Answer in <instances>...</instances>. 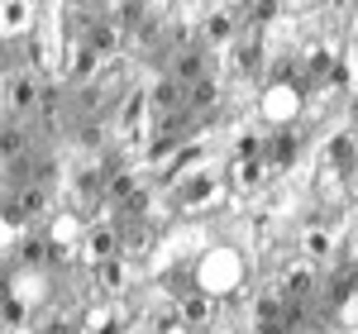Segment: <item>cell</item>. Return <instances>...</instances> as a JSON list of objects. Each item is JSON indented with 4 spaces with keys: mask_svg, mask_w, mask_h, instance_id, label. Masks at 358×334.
<instances>
[{
    "mask_svg": "<svg viewBox=\"0 0 358 334\" xmlns=\"http://www.w3.org/2000/svg\"><path fill=\"white\" fill-rule=\"evenodd\" d=\"M334 320H339L344 330H358V286L344 296V301H339V306H334Z\"/></svg>",
    "mask_w": 358,
    "mask_h": 334,
    "instance_id": "obj_28",
    "label": "cell"
},
{
    "mask_svg": "<svg viewBox=\"0 0 358 334\" xmlns=\"http://www.w3.org/2000/svg\"><path fill=\"white\" fill-rule=\"evenodd\" d=\"M301 148H306V139L296 134V129H277V134H268V153H263V163L273 167V172H287V167L301 163Z\"/></svg>",
    "mask_w": 358,
    "mask_h": 334,
    "instance_id": "obj_12",
    "label": "cell"
},
{
    "mask_svg": "<svg viewBox=\"0 0 358 334\" xmlns=\"http://www.w3.org/2000/svg\"><path fill=\"white\" fill-rule=\"evenodd\" d=\"M248 277V263L244 253L234 249V244H215L210 253H201L192 268V286L201 296H215V301H229V296H239V286Z\"/></svg>",
    "mask_w": 358,
    "mask_h": 334,
    "instance_id": "obj_1",
    "label": "cell"
},
{
    "mask_svg": "<svg viewBox=\"0 0 358 334\" xmlns=\"http://www.w3.org/2000/svg\"><path fill=\"white\" fill-rule=\"evenodd\" d=\"M344 177H349V172H339V167H330L325 158H320V172H315V196H320V201H330V205H339V201L349 196Z\"/></svg>",
    "mask_w": 358,
    "mask_h": 334,
    "instance_id": "obj_19",
    "label": "cell"
},
{
    "mask_svg": "<svg viewBox=\"0 0 358 334\" xmlns=\"http://www.w3.org/2000/svg\"><path fill=\"white\" fill-rule=\"evenodd\" d=\"M82 239H86V224L77 215H53L48 224V249H53V268L57 263H72L82 253Z\"/></svg>",
    "mask_w": 358,
    "mask_h": 334,
    "instance_id": "obj_8",
    "label": "cell"
},
{
    "mask_svg": "<svg viewBox=\"0 0 358 334\" xmlns=\"http://www.w3.org/2000/svg\"><path fill=\"white\" fill-rule=\"evenodd\" d=\"M38 20H43V10H38L34 0H5V5H0V34H5V43L34 38Z\"/></svg>",
    "mask_w": 358,
    "mask_h": 334,
    "instance_id": "obj_9",
    "label": "cell"
},
{
    "mask_svg": "<svg viewBox=\"0 0 358 334\" xmlns=\"http://www.w3.org/2000/svg\"><path fill=\"white\" fill-rule=\"evenodd\" d=\"M120 249H124V239H120V229H115V224H91V229H86V239H82V258L96 268V273H101L106 263H115Z\"/></svg>",
    "mask_w": 358,
    "mask_h": 334,
    "instance_id": "obj_10",
    "label": "cell"
},
{
    "mask_svg": "<svg viewBox=\"0 0 358 334\" xmlns=\"http://www.w3.org/2000/svg\"><path fill=\"white\" fill-rule=\"evenodd\" d=\"M177 315H182L192 330H206V325L220 315V301H215V296H201V291H192L187 301H177Z\"/></svg>",
    "mask_w": 358,
    "mask_h": 334,
    "instance_id": "obj_18",
    "label": "cell"
},
{
    "mask_svg": "<svg viewBox=\"0 0 358 334\" xmlns=\"http://www.w3.org/2000/svg\"><path fill=\"white\" fill-rule=\"evenodd\" d=\"M96 67H101V57L91 53V43H86V38H77V43L67 48V77H72V82H86Z\"/></svg>",
    "mask_w": 358,
    "mask_h": 334,
    "instance_id": "obj_20",
    "label": "cell"
},
{
    "mask_svg": "<svg viewBox=\"0 0 358 334\" xmlns=\"http://www.w3.org/2000/svg\"><path fill=\"white\" fill-rule=\"evenodd\" d=\"M172 82L182 86V82H206V53H196V48H187V53L177 57V72H172Z\"/></svg>",
    "mask_w": 358,
    "mask_h": 334,
    "instance_id": "obj_24",
    "label": "cell"
},
{
    "mask_svg": "<svg viewBox=\"0 0 358 334\" xmlns=\"http://www.w3.org/2000/svg\"><path fill=\"white\" fill-rule=\"evenodd\" d=\"M48 301V268H10V286H5V330H24L29 310Z\"/></svg>",
    "mask_w": 358,
    "mask_h": 334,
    "instance_id": "obj_3",
    "label": "cell"
},
{
    "mask_svg": "<svg viewBox=\"0 0 358 334\" xmlns=\"http://www.w3.org/2000/svg\"><path fill=\"white\" fill-rule=\"evenodd\" d=\"M43 96H38V82H34V72H5V106L10 110H34Z\"/></svg>",
    "mask_w": 358,
    "mask_h": 334,
    "instance_id": "obj_16",
    "label": "cell"
},
{
    "mask_svg": "<svg viewBox=\"0 0 358 334\" xmlns=\"http://www.w3.org/2000/svg\"><path fill=\"white\" fill-rule=\"evenodd\" d=\"M210 249H215V244H210V224H206V220H182V224H172L163 239H158L148 273L158 277V273L172 268V263H182V258H201V253H210Z\"/></svg>",
    "mask_w": 358,
    "mask_h": 334,
    "instance_id": "obj_2",
    "label": "cell"
},
{
    "mask_svg": "<svg viewBox=\"0 0 358 334\" xmlns=\"http://www.w3.org/2000/svg\"><path fill=\"white\" fill-rule=\"evenodd\" d=\"M82 334H115V310L110 306H91L82 315Z\"/></svg>",
    "mask_w": 358,
    "mask_h": 334,
    "instance_id": "obj_26",
    "label": "cell"
},
{
    "mask_svg": "<svg viewBox=\"0 0 358 334\" xmlns=\"http://www.w3.org/2000/svg\"><path fill=\"white\" fill-rule=\"evenodd\" d=\"M138 191H143V187L134 182V172H110V182H106V196H110L115 205H129Z\"/></svg>",
    "mask_w": 358,
    "mask_h": 334,
    "instance_id": "obj_25",
    "label": "cell"
},
{
    "mask_svg": "<svg viewBox=\"0 0 358 334\" xmlns=\"http://www.w3.org/2000/svg\"><path fill=\"white\" fill-rule=\"evenodd\" d=\"M315 277H320V273H315V263H310V258H296V263H287V268H282L277 286L287 291V301H292V306H306V296L315 291Z\"/></svg>",
    "mask_w": 358,
    "mask_h": 334,
    "instance_id": "obj_11",
    "label": "cell"
},
{
    "mask_svg": "<svg viewBox=\"0 0 358 334\" xmlns=\"http://www.w3.org/2000/svg\"><path fill=\"white\" fill-rule=\"evenodd\" d=\"M268 172L273 167L263 163H248V158H229V172H224V182H229V191H244V196H253V191H263L268 187Z\"/></svg>",
    "mask_w": 358,
    "mask_h": 334,
    "instance_id": "obj_14",
    "label": "cell"
},
{
    "mask_svg": "<svg viewBox=\"0 0 358 334\" xmlns=\"http://www.w3.org/2000/svg\"><path fill=\"white\" fill-rule=\"evenodd\" d=\"M220 101V82L215 77H206V82L192 86V110H206V106H215Z\"/></svg>",
    "mask_w": 358,
    "mask_h": 334,
    "instance_id": "obj_27",
    "label": "cell"
},
{
    "mask_svg": "<svg viewBox=\"0 0 358 334\" xmlns=\"http://www.w3.org/2000/svg\"><path fill=\"white\" fill-rule=\"evenodd\" d=\"M339 224H306L301 234V258H310V263H330L334 253H339Z\"/></svg>",
    "mask_w": 358,
    "mask_h": 334,
    "instance_id": "obj_13",
    "label": "cell"
},
{
    "mask_svg": "<svg viewBox=\"0 0 358 334\" xmlns=\"http://www.w3.org/2000/svg\"><path fill=\"white\" fill-rule=\"evenodd\" d=\"M306 115V86L301 82H268L258 96V119L273 129H292Z\"/></svg>",
    "mask_w": 358,
    "mask_h": 334,
    "instance_id": "obj_6",
    "label": "cell"
},
{
    "mask_svg": "<svg viewBox=\"0 0 358 334\" xmlns=\"http://www.w3.org/2000/svg\"><path fill=\"white\" fill-rule=\"evenodd\" d=\"M82 38L91 43V53L106 62V57H110L115 48H120V24H110V15H91V24H86Z\"/></svg>",
    "mask_w": 358,
    "mask_h": 334,
    "instance_id": "obj_17",
    "label": "cell"
},
{
    "mask_svg": "<svg viewBox=\"0 0 358 334\" xmlns=\"http://www.w3.org/2000/svg\"><path fill=\"white\" fill-rule=\"evenodd\" d=\"M253 334H296V325H292V320H287V325H258Z\"/></svg>",
    "mask_w": 358,
    "mask_h": 334,
    "instance_id": "obj_29",
    "label": "cell"
},
{
    "mask_svg": "<svg viewBox=\"0 0 358 334\" xmlns=\"http://www.w3.org/2000/svg\"><path fill=\"white\" fill-rule=\"evenodd\" d=\"M296 67H301V77L310 86H334L339 67H344V48L334 38H315V43H306L296 53Z\"/></svg>",
    "mask_w": 358,
    "mask_h": 334,
    "instance_id": "obj_7",
    "label": "cell"
},
{
    "mask_svg": "<svg viewBox=\"0 0 358 334\" xmlns=\"http://www.w3.org/2000/svg\"><path fill=\"white\" fill-rule=\"evenodd\" d=\"M234 15L239 10H229V5H210V10H201V38L210 43V48H224L229 38H234Z\"/></svg>",
    "mask_w": 358,
    "mask_h": 334,
    "instance_id": "obj_15",
    "label": "cell"
},
{
    "mask_svg": "<svg viewBox=\"0 0 358 334\" xmlns=\"http://www.w3.org/2000/svg\"><path fill=\"white\" fill-rule=\"evenodd\" d=\"M129 282H134V263H129V258H115V263H106V268L96 273V286H101V291H124Z\"/></svg>",
    "mask_w": 358,
    "mask_h": 334,
    "instance_id": "obj_21",
    "label": "cell"
},
{
    "mask_svg": "<svg viewBox=\"0 0 358 334\" xmlns=\"http://www.w3.org/2000/svg\"><path fill=\"white\" fill-rule=\"evenodd\" d=\"M177 96H182V86L172 82V77H158V82L148 86V110L158 115V119H167V110L177 106Z\"/></svg>",
    "mask_w": 358,
    "mask_h": 334,
    "instance_id": "obj_22",
    "label": "cell"
},
{
    "mask_svg": "<svg viewBox=\"0 0 358 334\" xmlns=\"http://www.w3.org/2000/svg\"><path fill=\"white\" fill-rule=\"evenodd\" d=\"M62 5H43V20L34 29V38H29V57H34V67L38 72H53L67 62V29H62Z\"/></svg>",
    "mask_w": 358,
    "mask_h": 334,
    "instance_id": "obj_5",
    "label": "cell"
},
{
    "mask_svg": "<svg viewBox=\"0 0 358 334\" xmlns=\"http://www.w3.org/2000/svg\"><path fill=\"white\" fill-rule=\"evenodd\" d=\"M224 201H229V182H224L220 172H210V167L172 187V205H177V210H182L187 220H201V215L220 210Z\"/></svg>",
    "mask_w": 358,
    "mask_h": 334,
    "instance_id": "obj_4",
    "label": "cell"
},
{
    "mask_svg": "<svg viewBox=\"0 0 358 334\" xmlns=\"http://www.w3.org/2000/svg\"><path fill=\"white\" fill-rule=\"evenodd\" d=\"M148 115V91H129L124 96V110H120V134H134Z\"/></svg>",
    "mask_w": 358,
    "mask_h": 334,
    "instance_id": "obj_23",
    "label": "cell"
}]
</instances>
